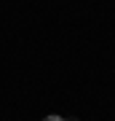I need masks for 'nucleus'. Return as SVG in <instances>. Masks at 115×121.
Masks as SVG:
<instances>
[{"label":"nucleus","mask_w":115,"mask_h":121,"mask_svg":"<svg viewBox=\"0 0 115 121\" xmlns=\"http://www.w3.org/2000/svg\"><path fill=\"white\" fill-rule=\"evenodd\" d=\"M43 121H62V116H46Z\"/></svg>","instance_id":"obj_1"},{"label":"nucleus","mask_w":115,"mask_h":121,"mask_svg":"<svg viewBox=\"0 0 115 121\" xmlns=\"http://www.w3.org/2000/svg\"><path fill=\"white\" fill-rule=\"evenodd\" d=\"M62 121H78V118H62Z\"/></svg>","instance_id":"obj_2"}]
</instances>
